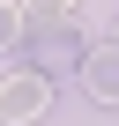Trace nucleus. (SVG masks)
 I'll return each mask as SVG.
<instances>
[{
	"label": "nucleus",
	"instance_id": "obj_4",
	"mask_svg": "<svg viewBox=\"0 0 119 126\" xmlns=\"http://www.w3.org/2000/svg\"><path fill=\"white\" fill-rule=\"evenodd\" d=\"M22 30H30L22 0H0V52H8V45H22Z\"/></svg>",
	"mask_w": 119,
	"mask_h": 126
},
{
	"label": "nucleus",
	"instance_id": "obj_5",
	"mask_svg": "<svg viewBox=\"0 0 119 126\" xmlns=\"http://www.w3.org/2000/svg\"><path fill=\"white\" fill-rule=\"evenodd\" d=\"M67 8L75 0H22V15H37V22H67Z\"/></svg>",
	"mask_w": 119,
	"mask_h": 126
},
{
	"label": "nucleus",
	"instance_id": "obj_1",
	"mask_svg": "<svg viewBox=\"0 0 119 126\" xmlns=\"http://www.w3.org/2000/svg\"><path fill=\"white\" fill-rule=\"evenodd\" d=\"M82 52H89V37L75 30V22H30L22 30V59H30V74H60V67H82Z\"/></svg>",
	"mask_w": 119,
	"mask_h": 126
},
{
	"label": "nucleus",
	"instance_id": "obj_3",
	"mask_svg": "<svg viewBox=\"0 0 119 126\" xmlns=\"http://www.w3.org/2000/svg\"><path fill=\"white\" fill-rule=\"evenodd\" d=\"M75 74H82L89 104H112V111H119V45H89Z\"/></svg>",
	"mask_w": 119,
	"mask_h": 126
},
{
	"label": "nucleus",
	"instance_id": "obj_2",
	"mask_svg": "<svg viewBox=\"0 0 119 126\" xmlns=\"http://www.w3.org/2000/svg\"><path fill=\"white\" fill-rule=\"evenodd\" d=\"M52 111V82L45 74H8V82H0V126H30V119H45Z\"/></svg>",
	"mask_w": 119,
	"mask_h": 126
}]
</instances>
